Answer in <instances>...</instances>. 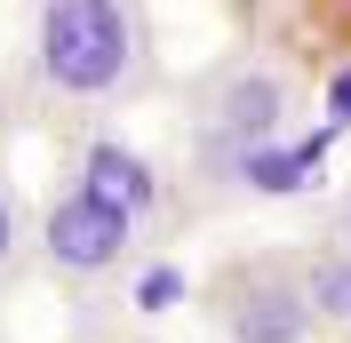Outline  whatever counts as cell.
I'll use <instances>...</instances> for the list:
<instances>
[{
	"instance_id": "5b68a950",
	"label": "cell",
	"mask_w": 351,
	"mask_h": 343,
	"mask_svg": "<svg viewBox=\"0 0 351 343\" xmlns=\"http://www.w3.org/2000/svg\"><path fill=\"white\" fill-rule=\"evenodd\" d=\"M72 184H88L96 200H112L120 215H136L144 232H160V224H176V200H184V184H176L168 168H160L152 152H136L120 128H80L72 136ZM192 208V200H184Z\"/></svg>"
},
{
	"instance_id": "7a4b0ae2",
	"label": "cell",
	"mask_w": 351,
	"mask_h": 343,
	"mask_svg": "<svg viewBox=\"0 0 351 343\" xmlns=\"http://www.w3.org/2000/svg\"><path fill=\"white\" fill-rule=\"evenodd\" d=\"M160 16L152 0H32L24 24V88L56 128H112L120 112L160 96Z\"/></svg>"
},
{
	"instance_id": "6da1fadb",
	"label": "cell",
	"mask_w": 351,
	"mask_h": 343,
	"mask_svg": "<svg viewBox=\"0 0 351 343\" xmlns=\"http://www.w3.org/2000/svg\"><path fill=\"white\" fill-rule=\"evenodd\" d=\"M311 120V72L304 56H287L271 40H232L184 80V112H176V144H184V200L192 208H223L240 200L247 168L263 152L295 144Z\"/></svg>"
},
{
	"instance_id": "ba28073f",
	"label": "cell",
	"mask_w": 351,
	"mask_h": 343,
	"mask_svg": "<svg viewBox=\"0 0 351 343\" xmlns=\"http://www.w3.org/2000/svg\"><path fill=\"white\" fill-rule=\"evenodd\" d=\"M0 343H8V335H0Z\"/></svg>"
},
{
	"instance_id": "3957f363",
	"label": "cell",
	"mask_w": 351,
	"mask_h": 343,
	"mask_svg": "<svg viewBox=\"0 0 351 343\" xmlns=\"http://www.w3.org/2000/svg\"><path fill=\"white\" fill-rule=\"evenodd\" d=\"M199 320L216 343H319V248H240L199 279Z\"/></svg>"
},
{
	"instance_id": "277c9868",
	"label": "cell",
	"mask_w": 351,
	"mask_h": 343,
	"mask_svg": "<svg viewBox=\"0 0 351 343\" xmlns=\"http://www.w3.org/2000/svg\"><path fill=\"white\" fill-rule=\"evenodd\" d=\"M144 248H152V232L136 215H120L112 200H96L88 184L56 176L40 192V279H56L72 303H96L112 287H128Z\"/></svg>"
},
{
	"instance_id": "8992f818",
	"label": "cell",
	"mask_w": 351,
	"mask_h": 343,
	"mask_svg": "<svg viewBox=\"0 0 351 343\" xmlns=\"http://www.w3.org/2000/svg\"><path fill=\"white\" fill-rule=\"evenodd\" d=\"M32 272H40V200H24V184L0 160V311L16 303Z\"/></svg>"
},
{
	"instance_id": "52a82bcc",
	"label": "cell",
	"mask_w": 351,
	"mask_h": 343,
	"mask_svg": "<svg viewBox=\"0 0 351 343\" xmlns=\"http://www.w3.org/2000/svg\"><path fill=\"white\" fill-rule=\"evenodd\" d=\"M319 248L351 263V176L335 184V200H328V224H319Z\"/></svg>"
}]
</instances>
